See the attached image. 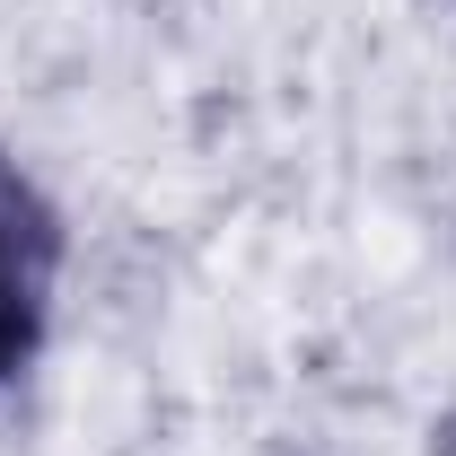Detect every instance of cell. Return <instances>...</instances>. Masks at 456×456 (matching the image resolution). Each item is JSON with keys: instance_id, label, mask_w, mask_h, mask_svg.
<instances>
[{"instance_id": "6da1fadb", "label": "cell", "mask_w": 456, "mask_h": 456, "mask_svg": "<svg viewBox=\"0 0 456 456\" xmlns=\"http://www.w3.org/2000/svg\"><path fill=\"white\" fill-rule=\"evenodd\" d=\"M53 289H61V211L0 150V387L45 351Z\"/></svg>"}]
</instances>
